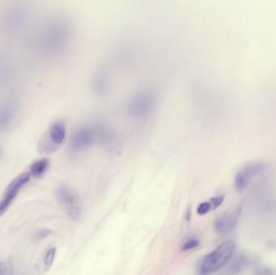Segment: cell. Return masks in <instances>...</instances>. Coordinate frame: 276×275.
I'll list each match as a JSON object with an SVG mask.
<instances>
[{"label": "cell", "instance_id": "obj_1", "mask_svg": "<svg viewBox=\"0 0 276 275\" xmlns=\"http://www.w3.org/2000/svg\"><path fill=\"white\" fill-rule=\"evenodd\" d=\"M55 196L59 206L72 220L77 221L82 216V201L80 194L69 186L61 184L55 190Z\"/></svg>", "mask_w": 276, "mask_h": 275}, {"label": "cell", "instance_id": "obj_2", "mask_svg": "<svg viewBox=\"0 0 276 275\" xmlns=\"http://www.w3.org/2000/svg\"><path fill=\"white\" fill-rule=\"evenodd\" d=\"M234 247L235 243L234 240H228L223 242L214 252L205 256L201 263V273L203 274H210L224 266L231 258Z\"/></svg>", "mask_w": 276, "mask_h": 275}, {"label": "cell", "instance_id": "obj_3", "mask_svg": "<svg viewBox=\"0 0 276 275\" xmlns=\"http://www.w3.org/2000/svg\"><path fill=\"white\" fill-rule=\"evenodd\" d=\"M157 98L152 92H142L134 96L128 104V110L134 116L144 117L150 114L156 105Z\"/></svg>", "mask_w": 276, "mask_h": 275}, {"label": "cell", "instance_id": "obj_4", "mask_svg": "<svg viewBox=\"0 0 276 275\" xmlns=\"http://www.w3.org/2000/svg\"><path fill=\"white\" fill-rule=\"evenodd\" d=\"M96 140V130L90 127L80 128L72 136L70 147L74 152H82L90 148Z\"/></svg>", "mask_w": 276, "mask_h": 275}, {"label": "cell", "instance_id": "obj_5", "mask_svg": "<svg viewBox=\"0 0 276 275\" xmlns=\"http://www.w3.org/2000/svg\"><path fill=\"white\" fill-rule=\"evenodd\" d=\"M240 212V209H238L232 212L224 213V215L218 217L214 222L216 231L220 234H226L234 230L238 222Z\"/></svg>", "mask_w": 276, "mask_h": 275}, {"label": "cell", "instance_id": "obj_6", "mask_svg": "<svg viewBox=\"0 0 276 275\" xmlns=\"http://www.w3.org/2000/svg\"><path fill=\"white\" fill-rule=\"evenodd\" d=\"M30 178H31V175L30 173H23L17 176L15 180L10 182V184L6 188L4 196H8L15 200L21 188L24 186L30 181Z\"/></svg>", "mask_w": 276, "mask_h": 275}, {"label": "cell", "instance_id": "obj_7", "mask_svg": "<svg viewBox=\"0 0 276 275\" xmlns=\"http://www.w3.org/2000/svg\"><path fill=\"white\" fill-rule=\"evenodd\" d=\"M66 134V125L61 120L54 122L48 130V138L56 146H58L64 142Z\"/></svg>", "mask_w": 276, "mask_h": 275}, {"label": "cell", "instance_id": "obj_8", "mask_svg": "<svg viewBox=\"0 0 276 275\" xmlns=\"http://www.w3.org/2000/svg\"><path fill=\"white\" fill-rule=\"evenodd\" d=\"M48 165H50V162H48V159L42 158L36 160L30 166V175L34 178L42 177L48 170Z\"/></svg>", "mask_w": 276, "mask_h": 275}, {"label": "cell", "instance_id": "obj_9", "mask_svg": "<svg viewBox=\"0 0 276 275\" xmlns=\"http://www.w3.org/2000/svg\"><path fill=\"white\" fill-rule=\"evenodd\" d=\"M12 113L8 108H0V134L4 132L12 123Z\"/></svg>", "mask_w": 276, "mask_h": 275}, {"label": "cell", "instance_id": "obj_10", "mask_svg": "<svg viewBox=\"0 0 276 275\" xmlns=\"http://www.w3.org/2000/svg\"><path fill=\"white\" fill-rule=\"evenodd\" d=\"M56 250L54 247L48 250V252L46 254L44 259V268H46V270H50L51 267H52L54 262L55 256H56Z\"/></svg>", "mask_w": 276, "mask_h": 275}, {"label": "cell", "instance_id": "obj_11", "mask_svg": "<svg viewBox=\"0 0 276 275\" xmlns=\"http://www.w3.org/2000/svg\"><path fill=\"white\" fill-rule=\"evenodd\" d=\"M13 200L14 198H10L8 196H4V198L0 201V217L6 212V210L8 209Z\"/></svg>", "mask_w": 276, "mask_h": 275}, {"label": "cell", "instance_id": "obj_12", "mask_svg": "<svg viewBox=\"0 0 276 275\" xmlns=\"http://www.w3.org/2000/svg\"><path fill=\"white\" fill-rule=\"evenodd\" d=\"M211 209L212 206L210 202H201L200 204L197 208V213L200 216L205 215V214H207Z\"/></svg>", "mask_w": 276, "mask_h": 275}, {"label": "cell", "instance_id": "obj_13", "mask_svg": "<svg viewBox=\"0 0 276 275\" xmlns=\"http://www.w3.org/2000/svg\"><path fill=\"white\" fill-rule=\"evenodd\" d=\"M200 246V242L196 239H190L188 242H185V244L182 246V251H188V250H192V248H197Z\"/></svg>", "mask_w": 276, "mask_h": 275}, {"label": "cell", "instance_id": "obj_14", "mask_svg": "<svg viewBox=\"0 0 276 275\" xmlns=\"http://www.w3.org/2000/svg\"><path fill=\"white\" fill-rule=\"evenodd\" d=\"M224 200V196H218V197H214L210 200V202L212 206V210H216L218 208L220 205L223 204Z\"/></svg>", "mask_w": 276, "mask_h": 275}, {"label": "cell", "instance_id": "obj_15", "mask_svg": "<svg viewBox=\"0 0 276 275\" xmlns=\"http://www.w3.org/2000/svg\"><path fill=\"white\" fill-rule=\"evenodd\" d=\"M52 231L50 228H42V230H39L35 235V238L36 240H42L44 238H47L48 236L52 234Z\"/></svg>", "mask_w": 276, "mask_h": 275}, {"label": "cell", "instance_id": "obj_16", "mask_svg": "<svg viewBox=\"0 0 276 275\" xmlns=\"http://www.w3.org/2000/svg\"><path fill=\"white\" fill-rule=\"evenodd\" d=\"M246 262L244 259H242V258L235 260V262L234 263V266H232V270L235 272H239L240 270L242 269L243 263Z\"/></svg>", "mask_w": 276, "mask_h": 275}, {"label": "cell", "instance_id": "obj_17", "mask_svg": "<svg viewBox=\"0 0 276 275\" xmlns=\"http://www.w3.org/2000/svg\"><path fill=\"white\" fill-rule=\"evenodd\" d=\"M8 272V266L4 262H0V275H6Z\"/></svg>", "mask_w": 276, "mask_h": 275}, {"label": "cell", "instance_id": "obj_18", "mask_svg": "<svg viewBox=\"0 0 276 275\" xmlns=\"http://www.w3.org/2000/svg\"><path fill=\"white\" fill-rule=\"evenodd\" d=\"M258 275H273L272 274V271L268 269H262L260 271V273L258 274Z\"/></svg>", "mask_w": 276, "mask_h": 275}, {"label": "cell", "instance_id": "obj_19", "mask_svg": "<svg viewBox=\"0 0 276 275\" xmlns=\"http://www.w3.org/2000/svg\"><path fill=\"white\" fill-rule=\"evenodd\" d=\"M190 214H192V212H190V209H188V212H186V216H185V220H186V222H189V221H190Z\"/></svg>", "mask_w": 276, "mask_h": 275}]
</instances>
